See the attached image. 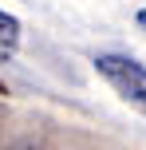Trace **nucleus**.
Listing matches in <instances>:
<instances>
[{
    "mask_svg": "<svg viewBox=\"0 0 146 150\" xmlns=\"http://www.w3.org/2000/svg\"><path fill=\"white\" fill-rule=\"evenodd\" d=\"M95 71H99L126 103H134V107L146 111V67L142 63H134L130 55H115L111 52V55H99V59H95Z\"/></svg>",
    "mask_w": 146,
    "mask_h": 150,
    "instance_id": "1",
    "label": "nucleus"
},
{
    "mask_svg": "<svg viewBox=\"0 0 146 150\" xmlns=\"http://www.w3.org/2000/svg\"><path fill=\"white\" fill-rule=\"evenodd\" d=\"M20 52V20L0 8V63H12Z\"/></svg>",
    "mask_w": 146,
    "mask_h": 150,
    "instance_id": "2",
    "label": "nucleus"
},
{
    "mask_svg": "<svg viewBox=\"0 0 146 150\" xmlns=\"http://www.w3.org/2000/svg\"><path fill=\"white\" fill-rule=\"evenodd\" d=\"M138 28L146 32V8H142V12H138Z\"/></svg>",
    "mask_w": 146,
    "mask_h": 150,
    "instance_id": "3",
    "label": "nucleus"
}]
</instances>
